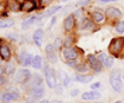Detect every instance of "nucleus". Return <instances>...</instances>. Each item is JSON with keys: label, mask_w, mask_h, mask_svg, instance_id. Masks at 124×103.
<instances>
[{"label": "nucleus", "mask_w": 124, "mask_h": 103, "mask_svg": "<svg viewBox=\"0 0 124 103\" xmlns=\"http://www.w3.org/2000/svg\"><path fill=\"white\" fill-rule=\"evenodd\" d=\"M42 71H43L44 82H46V87L49 89H54L56 87V84L59 83V78H57V75H56V70L53 66H50L49 63H46Z\"/></svg>", "instance_id": "4"}, {"label": "nucleus", "mask_w": 124, "mask_h": 103, "mask_svg": "<svg viewBox=\"0 0 124 103\" xmlns=\"http://www.w3.org/2000/svg\"><path fill=\"white\" fill-rule=\"evenodd\" d=\"M54 91H55V95H57V96H62V95H63V91H64V87L62 85L61 82H59V83L56 84V87L54 88Z\"/></svg>", "instance_id": "35"}, {"label": "nucleus", "mask_w": 124, "mask_h": 103, "mask_svg": "<svg viewBox=\"0 0 124 103\" xmlns=\"http://www.w3.org/2000/svg\"><path fill=\"white\" fill-rule=\"evenodd\" d=\"M4 8L8 13H18L20 12V1L19 0H5Z\"/></svg>", "instance_id": "18"}, {"label": "nucleus", "mask_w": 124, "mask_h": 103, "mask_svg": "<svg viewBox=\"0 0 124 103\" xmlns=\"http://www.w3.org/2000/svg\"><path fill=\"white\" fill-rule=\"evenodd\" d=\"M0 19H1V17H0Z\"/></svg>", "instance_id": "59"}, {"label": "nucleus", "mask_w": 124, "mask_h": 103, "mask_svg": "<svg viewBox=\"0 0 124 103\" xmlns=\"http://www.w3.org/2000/svg\"><path fill=\"white\" fill-rule=\"evenodd\" d=\"M32 59H33V55L30 53V52H29L28 50H25V49L20 50L19 53H18L17 57H16L17 63H18L20 66H23V68L31 66V64H32Z\"/></svg>", "instance_id": "10"}, {"label": "nucleus", "mask_w": 124, "mask_h": 103, "mask_svg": "<svg viewBox=\"0 0 124 103\" xmlns=\"http://www.w3.org/2000/svg\"><path fill=\"white\" fill-rule=\"evenodd\" d=\"M37 19H38V14H31L26 18H24L20 23V29L23 31H28L29 29H31L33 25L37 24Z\"/></svg>", "instance_id": "19"}, {"label": "nucleus", "mask_w": 124, "mask_h": 103, "mask_svg": "<svg viewBox=\"0 0 124 103\" xmlns=\"http://www.w3.org/2000/svg\"><path fill=\"white\" fill-rule=\"evenodd\" d=\"M81 100L85 101V102H94V101H98L103 97L101 92L99 90H88V91H84L81 95Z\"/></svg>", "instance_id": "15"}, {"label": "nucleus", "mask_w": 124, "mask_h": 103, "mask_svg": "<svg viewBox=\"0 0 124 103\" xmlns=\"http://www.w3.org/2000/svg\"><path fill=\"white\" fill-rule=\"evenodd\" d=\"M93 103H103V102H98V101H94Z\"/></svg>", "instance_id": "57"}, {"label": "nucleus", "mask_w": 124, "mask_h": 103, "mask_svg": "<svg viewBox=\"0 0 124 103\" xmlns=\"http://www.w3.org/2000/svg\"><path fill=\"white\" fill-rule=\"evenodd\" d=\"M42 84H44L43 77L39 74H32L30 78L24 84H22V88L24 89V91H25V90H28L31 87H37V85H42Z\"/></svg>", "instance_id": "13"}, {"label": "nucleus", "mask_w": 124, "mask_h": 103, "mask_svg": "<svg viewBox=\"0 0 124 103\" xmlns=\"http://www.w3.org/2000/svg\"><path fill=\"white\" fill-rule=\"evenodd\" d=\"M54 0H38V5H39V10H44L48 6H50L53 4Z\"/></svg>", "instance_id": "36"}, {"label": "nucleus", "mask_w": 124, "mask_h": 103, "mask_svg": "<svg viewBox=\"0 0 124 103\" xmlns=\"http://www.w3.org/2000/svg\"><path fill=\"white\" fill-rule=\"evenodd\" d=\"M122 78L124 79V69H123V71H122Z\"/></svg>", "instance_id": "55"}, {"label": "nucleus", "mask_w": 124, "mask_h": 103, "mask_svg": "<svg viewBox=\"0 0 124 103\" xmlns=\"http://www.w3.org/2000/svg\"><path fill=\"white\" fill-rule=\"evenodd\" d=\"M93 78H94V74H75L73 76V81L78 82V83H82V84H91L93 82Z\"/></svg>", "instance_id": "21"}, {"label": "nucleus", "mask_w": 124, "mask_h": 103, "mask_svg": "<svg viewBox=\"0 0 124 103\" xmlns=\"http://www.w3.org/2000/svg\"><path fill=\"white\" fill-rule=\"evenodd\" d=\"M85 59L88 62V64H90V66H91V70H92L93 74H101V72L105 70L104 66L100 64V62H99L98 58H97V55H94V53H88Z\"/></svg>", "instance_id": "11"}, {"label": "nucleus", "mask_w": 124, "mask_h": 103, "mask_svg": "<svg viewBox=\"0 0 124 103\" xmlns=\"http://www.w3.org/2000/svg\"><path fill=\"white\" fill-rule=\"evenodd\" d=\"M5 75V69H4V66L1 65L0 66V76H4Z\"/></svg>", "instance_id": "47"}, {"label": "nucleus", "mask_w": 124, "mask_h": 103, "mask_svg": "<svg viewBox=\"0 0 124 103\" xmlns=\"http://www.w3.org/2000/svg\"><path fill=\"white\" fill-rule=\"evenodd\" d=\"M50 103H63L61 101V100H57V98H55V100H51L50 101Z\"/></svg>", "instance_id": "48"}, {"label": "nucleus", "mask_w": 124, "mask_h": 103, "mask_svg": "<svg viewBox=\"0 0 124 103\" xmlns=\"http://www.w3.org/2000/svg\"><path fill=\"white\" fill-rule=\"evenodd\" d=\"M44 64H46V62H44V59H43V57H42V56H39V55L33 56V59H32V64H31V66H32L35 70H43Z\"/></svg>", "instance_id": "25"}, {"label": "nucleus", "mask_w": 124, "mask_h": 103, "mask_svg": "<svg viewBox=\"0 0 124 103\" xmlns=\"http://www.w3.org/2000/svg\"><path fill=\"white\" fill-rule=\"evenodd\" d=\"M4 63H5V62H4V59L0 57V66H1V65H4Z\"/></svg>", "instance_id": "53"}, {"label": "nucleus", "mask_w": 124, "mask_h": 103, "mask_svg": "<svg viewBox=\"0 0 124 103\" xmlns=\"http://www.w3.org/2000/svg\"><path fill=\"white\" fill-rule=\"evenodd\" d=\"M2 42H4V40H2V38H0V45L2 44Z\"/></svg>", "instance_id": "56"}, {"label": "nucleus", "mask_w": 124, "mask_h": 103, "mask_svg": "<svg viewBox=\"0 0 124 103\" xmlns=\"http://www.w3.org/2000/svg\"><path fill=\"white\" fill-rule=\"evenodd\" d=\"M2 7H4V1H1V0H0V11H1V8H2Z\"/></svg>", "instance_id": "52"}, {"label": "nucleus", "mask_w": 124, "mask_h": 103, "mask_svg": "<svg viewBox=\"0 0 124 103\" xmlns=\"http://www.w3.org/2000/svg\"><path fill=\"white\" fill-rule=\"evenodd\" d=\"M104 12H105V15H106L108 23H111V24H115L116 21L123 19L124 15L123 10L118 6H115V5H110L106 8H104Z\"/></svg>", "instance_id": "5"}, {"label": "nucleus", "mask_w": 124, "mask_h": 103, "mask_svg": "<svg viewBox=\"0 0 124 103\" xmlns=\"http://www.w3.org/2000/svg\"><path fill=\"white\" fill-rule=\"evenodd\" d=\"M16 21L11 18H1L0 19V30L2 29H10L12 26H15Z\"/></svg>", "instance_id": "28"}, {"label": "nucleus", "mask_w": 124, "mask_h": 103, "mask_svg": "<svg viewBox=\"0 0 124 103\" xmlns=\"http://www.w3.org/2000/svg\"><path fill=\"white\" fill-rule=\"evenodd\" d=\"M7 84H8V76H6V75L0 76V89L6 88Z\"/></svg>", "instance_id": "38"}, {"label": "nucleus", "mask_w": 124, "mask_h": 103, "mask_svg": "<svg viewBox=\"0 0 124 103\" xmlns=\"http://www.w3.org/2000/svg\"><path fill=\"white\" fill-rule=\"evenodd\" d=\"M74 15H75V18H77L78 20L79 19H81L82 17H84V14H85V7H79V8H77L74 12Z\"/></svg>", "instance_id": "37"}, {"label": "nucleus", "mask_w": 124, "mask_h": 103, "mask_svg": "<svg viewBox=\"0 0 124 103\" xmlns=\"http://www.w3.org/2000/svg\"><path fill=\"white\" fill-rule=\"evenodd\" d=\"M112 103H124L123 100H116V101H113Z\"/></svg>", "instance_id": "50"}, {"label": "nucleus", "mask_w": 124, "mask_h": 103, "mask_svg": "<svg viewBox=\"0 0 124 103\" xmlns=\"http://www.w3.org/2000/svg\"><path fill=\"white\" fill-rule=\"evenodd\" d=\"M122 70L119 68H113L110 71V77H108V83L112 90L117 94H122L124 91V84L122 81Z\"/></svg>", "instance_id": "2"}, {"label": "nucleus", "mask_w": 124, "mask_h": 103, "mask_svg": "<svg viewBox=\"0 0 124 103\" xmlns=\"http://www.w3.org/2000/svg\"><path fill=\"white\" fill-rule=\"evenodd\" d=\"M101 88H103L101 82H92L91 85H90V90H99Z\"/></svg>", "instance_id": "39"}, {"label": "nucleus", "mask_w": 124, "mask_h": 103, "mask_svg": "<svg viewBox=\"0 0 124 103\" xmlns=\"http://www.w3.org/2000/svg\"><path fill=\"white\" fill-rule=\"evenodd\" d=\"M60 1H61L62 4H68V2H69L70 0H60Z\"/></svg>", "instance_id": "51"}, {"label": "nucleus", "mask_w": 124, "mask_h": 103, "mask_svg": "<svg viewBox=\"0 0 124 103\" xmlns=\"http://www.w3.org/2000/svg\"><path fill=\"white\" fill-rule=\"evenodd\" d=\"M87 14L90 15V18L92 19V21L97 26H103V25H105V24L108 23L105 12H104V10H101V8H98V7L92 8Z\"/></svg>", "instance_id": "7"}, {"label": "nucleus", "mask_w": 124, "mask_h": 103, "mask_svg": "<svg viewBox=\"0 0 124 103\" xmlns=\"http://www.w3.org/2000/svg\"><path fill=\"white\" fill-rule=\"evenodd\" d=\"M46 59L49 64H56L57 60H59L57 51H54V52H50V53H46Z\"/></svg>", "instance_id": "30"}, {"label": "nucleus", "mask_w": 124, "mask_h": 103, "mask_svg": "<svg viewBox=\"0 0 124 103\" xmlns=\"http://www.w3.org/2000/svg\"><path fill=\"white\" fill-rule=\"evenodd\" d=\"M37 103H50V101H49V100H43V98H42V100H39Z\"/></svg>", "instance_id": "49"}, {"label": "nucleus", "mask_w": 124, "mask_h": 103, "mask_svg": "<svg viewBox=\"0 0 124 103\" xmlns=\"http://www.w3.org/2000/svg\"><path fill=\"white\" fill-rule=\"evenodd\" d=\"M108 53L106 52H103V51H100V52H98L97 53V58H98V60L100 62V64L104 66V63H105V60H106V58H108Z\"/></svg>", "instance_id": "34"}, {"label": "nucleus", "mask_w": 124, "mask_h": 103, "mask_svg": "<svg viewBox=\"0 0 124 103\" xmlns=\"http://www.w3.org/2000/svg\"><path fill=\"white\" fill-rule=\"evenodd\" d=\"M113 29H115V32L118 36H123L124 34V19H121V20L116 21L113 24Z\"/></svg>", "instance_id": "29"}, {"label": "nucleus", "mask_w": 124, "mask_h": 103, "mask_svg": "<svg viewBox=\"0 0 124 103\" xmlns=\"http://www.w3.org/2000/svg\"><path fill=\"white\" fill-rule=\"evenodd\" d=\"M5 38H6V40L7 42H10V43H13V44H17L19 40H20V37H19V34L15 32V31H11V32H7V33H5Z\"/></svg>", "instance_id": "27"}, {"label": "nucleus", "mask_w": 124, "mask_h": 103, "mask_svg": "<svg viewBox=\"0 0 124 103\" xmlns=\"http://www.w3.org/2000/svg\"><path fill=\"white\" fill-rule=\"evenodd\" d=\"M44 36H46V31L42 29V27L36 29L33 31L32 36H31L32 43L36 45L37 47L42 49V47H43V42H44Z\"/></svg>", "instance_id": "14"}, {"label": "nucleus", "mask_w": 124, "mask_h": 103, "mask_svg": "<svg viewBox=\"0 0 124 103\" xmlns=\"http://www.w3.org/2000/svg\"><path fill=\"white\" fill-rule=\"evenodd\" d=\"M82 60V58H80V59H73V60H67V62H64V64L69 68V69H75L78 65L80 64V62Z\"/></svg>", "instance_id": "33"}, {"label": "nucleus", "mask_w": 124, "mask_h": 103, "mask_svg": "<svg viewBox=\"0 0 124 103\" xmlns=\"http://www.w3.org/2000/svg\"><path fill=\"white\" fill-rule=\"evenodd\" d=\"M56 75H57L59 81L61 82L62 85H63L64 88H69V87L72 85V82H74L73 78L67 74V72H64L63 70H61V69H57V70H56Z\"/></svg>", "instance_id": "20"}, {"label": "nucleus", "mask_w": 124, "mask_h": 103, "mask_svg": "<svg viewBox=\"0 0 124 103\" xmlns=\"http://www.w3.org/2000/svg\"><path fill=\"white\" fill-rule=\"evenodd\" d=\"M53 45H54V47L56 49V51L60 52V50L63 47V38H62V37H56V38L54 39V42H53Z\"/></svg>", "instance_id": "32"}, {"label": "nucleus", "mask_w": 124, "mask_h": 103, "mask_svg": "<svg viewBox=\"0 0 124 103\" xmlns=\"http://www.w3.org/2000/svg\"><path fill=\"white\" fill-rule=\"evenodd\" d=\"M92 2V0H78L77 5L80 6V7H86L87 5H90Z\"/></svg>", "instance_id": "42"}, {"label": "nucleus", "mask_w": 124, "mask_h": 103, "mask_svg": "<svg viewBox=\"0 0 124 103\" xmlns=\"http://www.w3.org/2000/svg\"><path fill=\"white\" fill-rule=\"evenodd\" d=\"M108 51L112 57L124 59V36H117L112 38L108 43Z\"/></svg>", "instance_id": "1"}, {"label": "nucleus", "mask_w": 124, "mask_h": 103, "mask_svg": "<svg viewBox=\"0 0 124 103\" xmlns=\"http://www.w3.org/2000/svg\"><path fill=\"white\" fill-rule=\"evenodd\" d=\"M31 75L32 72L30 71V69H28V68H19V69H17V71L15 72V75L12 76V79H13V82L17 83V84H24L29 78L31 77Z\"/></svg>", "instance_id": "8"}, {"label": "nucleus", "mask_w": 124, "mask_h": 103, "mask_svg": "<svg viewBox=\"0 0 124 103\" xmlns=\"http://www.w3.org/2000/svg\"><path fill=\"white\" fill-rule=\"evenodd\" d=\"M56 21H57V17H56V15L51 17V19H50V23H49V26H48V31H50V30L53 29V26L56 24Z\"/></svg>", "instance_id": "43"}, {"label": "nucleus", "mask_w": 124, "mask_h": 103, "mask_svg": "<svg viewBox=\"0 0 124 103\" xmlns=\"http://www.w3.org/2000/svg\"><path fill=\"white\" fill-rule=\"evenodd\" d=\"M84 56V50L79 49L77 45L69 46V47H62L60 50V57L63 62L73 60V59H80Z\"/></svg>", "instance_id": "3"}, {"label": "nucleus", "mask_w": 124, "mask_h": 103, "mask_svg": "<svg viewBox=\"0 0 124 103\" xmlns=\"http://www.w3.org/2000/svg\"><path fill=\"white\" fill-rule=\"evenodd\" d=\"M63 103H68V102H63Z\"/></svg>", "instance_id": "58"}, {"label": "nucleus", "mask_w": 124, "mask_h": 103, "mask_svg": "<svg viewBox=\"0 0 124 103\" xmlns=\"http://www.w3.org/2000/svg\"><path fill=\"white\" fill-rule=\"evenodd\" d=\"M119 0H98V4H111V2H117Z\"/></svg>", "instance_id": "45"}, {"label": "nucleus", "mask_w": 124, "mask_h": 103, "mask_svg": "<svg viewBox=\"0 0 124 103\" xmlns=\"http://www.w3.org/2000/svg\"><path fill=\"white\" fill-rule=\"evenodd\" d=\"M78 30L79 31H87V32H92L97 31V25L92 21V19L90 18V15H84L81 19L78 20Z\"/></svg>", "instance_id": "9"}, {"label": "nucleus", "mask_w": 124, "mask_h": 103, "mask_svg": "<svg viewBox=\"0 0 124 103\" xmlns=\"http://www.w3.org/2000/svg\"><path fill=\"white\" fill-rule=\"evenodd\" d=\"M23 101H24V103H37L39 100L32 97V96H30V95H25V97H24Z\"/></svg>", "instance_id": "40"}, {"label": "nucleus", "mask_w": 124, "mask_h": 103, "mask_svg": "<svg viewBox=\"0 0 124 103\" xmlns=\"http://www.w3.org/2000/svg\"><path fill=\"white\" fill-rule=\"evenodd\" d=\"M62 8H63V6L62 5H54L53 7H50V8H46V10H44L41 14H42V17L43 18H49V17H54V15L56 14V13H59L60 11H61Z\"/></svg>", "instance_id": "24"}, {"label": "nucleus", "mask_w": 124, "mask_h": 103, "mask_svg": "<svg viewBox=\"0 0 124 103\" xmlns=\"http://www.w3.org/2000/svg\"><path fill=\"white\" fill-rule=\"evenodd\" d=\"M20 40H22V43H29V42H32V39H29V36H28V34H23V36L20 37Z\"/></svg>", "instance_id": "44"}, {"label": "nucleus", "mask_w": 124, "mask_h": 103, "mask_svg": "<svg viewBox=\"0 0 124 103\" xmlns=\"http://www.w3.org/2000/svg\"><path fill=\"white\" fill-rule=\"evenodd\" d=\"M17 60H13V59H11V60H7V62H5L4 63V69H5V75L6 76H8V77H12L15 72L17 71Z\"/></svg>", "instance_id": "22"}, {"label": "nucleus", "mask_w": 124, "mask_h": 103, "mask_svg": "<svg viewBox=\"0 0 124 103\" xmlns=\"http://www.w3.org/2000/svg\"><path fill=\"white\" fill-rule=\"evenodd\" d=\"M62 29H63V32L66 34L75 33V31L78 29V19L75 18V15H74L73 12L68 13L64 17V19L62 21Z\"/></svg>", "instance_id": "6"}, {"label": "nucleus", "mask_w": 124, "mask_h": 103, "mask_svg": "<svg viewBox=\"0 0 124 103\" xmlns=\"http://www.w3.org/2000/svg\"><path fill=\"white\" fill-rule=\"evenodd\" d=\"M115 57H112L111 55H108L106 60H105V63H104V69H106V70H111V69H113V66H115Z\"/></svg>", "instance_id": "31"}, {"label": "nucleus", "mask_w": 124, "mask_h": 103, "mask_svg": "<svg viewBox=\"0 0 124 103\" xmlns=\"http://www.w3.org/2000/svg\"><path fill=\"white\" fill-rule=\"evenodd\" d=\"M0 57L4 59V62H7V60L13 59L11 45L8 44L7 42H2V44L0 45Z\"/></svg>", "instance_id": "17"}, {"label": "nucleus", "mask_w": 124, "mask_h": 103, "mask_svg": "<svg viewBox=\"0 0 124 103\" xmlns=\"http://www.w3.org/2000/svg\"><path fill=\"white\" fill-rule=\"evenodd\" d=\"M77 43V34L75 33H68L63 38V47L74 46Z\"/></svg>", "instance_id": "26"}, {"label": "nucleus", "mask_w": 124, "mask_h": 103, "mask_svg": "<svg viewBox=\"0 0 124 103\" xmlns=\"http://www.w3.org/2000/svg\"><path fill=\"white\" fill-rule=\"evenodd\" d=\"M39 10L38 0H22L20 1V12L33 13Z\"/></svg>", "instance_id": "12"}, {"label": "nucleus", "mask_w": 124, "mask_h": 103, "mask_svg": "<svg viewBox=\"0 0 124 103\" xmlns=\"http://www.w3.org/2000/svg\"><path fill=\"white\" fill-rule=\"evenodd\" d=\"M80 95V89L79 88H73L69 90V96L70 97H77Z\"/></svg>", "instance_id": "41"}, {"label": "nucleus", "mask_w": 124, "mask_h": 103, "mask_svg": "<svg viewBox=\"0 0 124 103\" xmlns=\"http://www.w3.org/2000/svg\"><path fill=\"white\" fill-rule=\"evenodd\" d=\"M26 95H30L32 97L37 98V100H42L44 94H46V89H44V84L42 85H37V87H31L28 90H25Z\"/></svg>", "instance_id": "16"}, {"label": "nucleus", "mask_w": 124, "mask_h": 103, "mask_svg": "<svg viewBox=\"0 0 124 103\" xmlns=\"http://www.w3.org/2000/svg\"><path fill=\"white\" fill-rule=\"evenodd\" d=\"M74 71H75V74H81V75L91 74V72H92L91 66H90V64H88V62H87L86 59H82V60L80 62V64L74 69Z\"/></svg>", "instance_id": "23"}, {"label": "nucleus", "mask_w": 124, "mask_h": 103, "mask_svg": "<svg viewBox=\"0 0 124 103\" xmlns=\"http://www.w3.org/2000/svg\"><path fill=\"white\" fill-rule=\"evenodd\" d=\"M0 103H2V92H0Z\"/></svg>", "instance_id": "54"}, {"label": "nucleus", "mask_w": 124, "mask_h": 103, "mask_svg": "<svg viewBox=\"0 0 124 103\" xmlns=\"http://www.w3.org/2000/svg\"><path fill=\"white\" fill-rule=\"evenodd\" d=\"M0 17L1 18H8V12L4 8V11H0Z\"/></svg>", "instance_id": "46"}]
</instances>
